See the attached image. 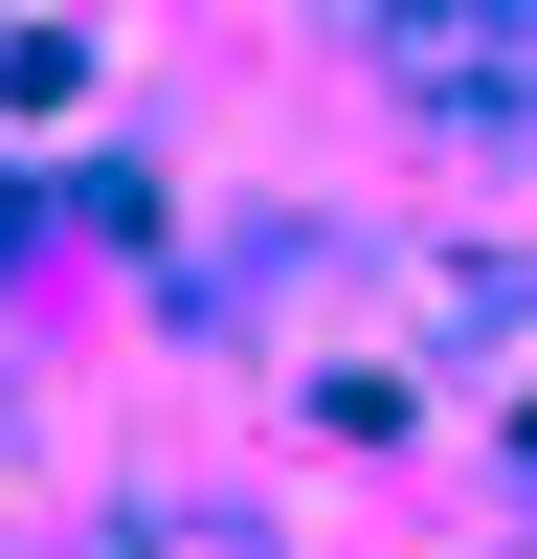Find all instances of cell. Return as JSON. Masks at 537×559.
<instances>
[{
  "mask_svg": "<svg viewBox=\"0 0 537 559\" xmlns=\"http://www.w3.org/2000/svg\"><path fill=\"white\" fill-rule=\"evenodd\" d=\"M381 68L426 112H537V0H381Z\"/></svg>",
  "mask_w": 537,
  "mask_h": 559,
  "instance_id": "obj_1",
  "label": "cell"
}]
</instances>
